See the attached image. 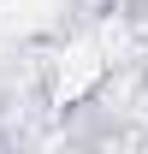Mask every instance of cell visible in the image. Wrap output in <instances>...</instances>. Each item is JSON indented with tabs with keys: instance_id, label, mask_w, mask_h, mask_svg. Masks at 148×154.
Segmentation results:
<instances>
[{
	"instance_id": "cell-1",
	"label": "cell",
	"mask_w": 148,
	"mask_h": 154,
	"mask_svg": "<svg viewBox=\"0 0 148 154\" xmlns=\"http://www.w3.org/2000/svg\"><path fill=\"white\" fill-rule=\"evenodd\" d=\"M101 54H95V42H71V54H59V83H54V95H59V107L65 101H77V95H89V83H101Z\"/></svg>"
},
{
	"instance_id": "cell-2",
	"label": "cell",
	"mask_w": 148,
	"mask_h": 154,
	"mask_svg": "<svg viewBox=\"0 0 148 154\" xmlns=\"http://www.w3.org/2000/svg\"><path fill=\"white\" fill-rule=\"evenodd\" d=\"M59 12V0H0V24L6 30H36Z\"/></svg>"
}]
</instances>
